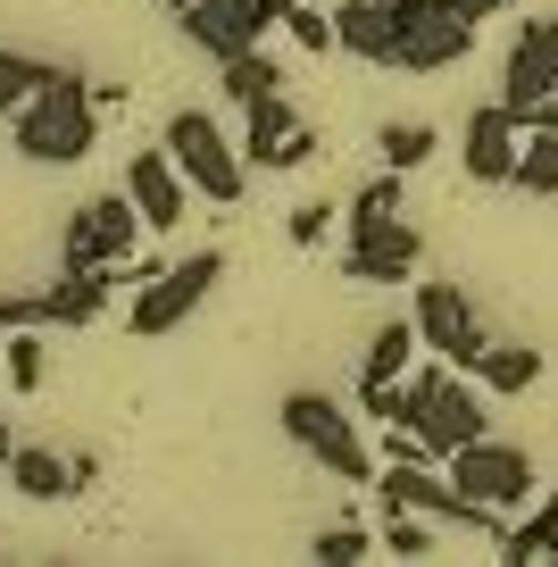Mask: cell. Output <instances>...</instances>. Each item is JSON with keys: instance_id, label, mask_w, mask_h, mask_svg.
<instances>
[{"instance_id": "18", "label": "cell", "mask_w": 558, "mask_h": 567, "mask_svg": "<svg viewBox=\"0 0 558 567\" xmlns=\"http://www.w3.org/2000/svg\"><path fill=\"white\" fill-rule=\"evenodd\" d=\"M9 484H18L25 501H68L75 493V467L59 460L51 443H18V451H9Z\"/></svg>"}, {"instance_id": "12", "label": "cell", "mask_w": 558, "mask_h": 567, "mask_svg": "<svg viewBox=\"0 0 558 567\" xmlns=\"http://www.w3.org/2000/svg\"><path fill=\"white\" fill-rule=\"evenodd\" d=\"M550 92H558V18H525L517 42H508V68H500V101L517 117H534Z\"/></svg>"}, {"instance_id": "28", "label": "cell", "mask_w": 558, "mask_h": 567, "mask_svg": "<svg viewBox=\"0 0 558 567\" xmlns=\"http://www.w3.org/2000/svg\"><path fill=\"white\" fill-rule=\"evenodd\" d=\"M350 217H401V167H384L375 184H359V200H350Z\"/></svg>"}, {"instance_id": "17", "label": "cell", "mask_w": 558, "mask_h": 567, "mask_svg": "<svg viewBox=\"0 0 558 567\" xmlns=\"http://www.w3.org/2000/svg\"><path fill=\"white\" fill-rule=\"evenodd\" d=\"M292 134H300L292 101H283V92H259V101H250V125H242V159L250 167H283V142Z\"/></svg>"}, {"instance_id": "32", "label": "cell", "mask_w": 558, "mask_h": 567, "mask_svg": "<svg viewBox=\"0 0 558 567\" xmlns=\"http://www.w3.org/2000/svg\"><path fill=\"white\" fill-rule=\"evenodd\" d=\"M541 559H550V567H558V517H550V543H541Z\"/></svg>"}, {"instance_id": "21", "label": "cell", "mask_w": 558, "mask_h": 567, "mask_svg": "<svg viewBox=\"0 0 558 567\" xmlns=\"http://www.w3.org/2000/svg\"><path fill=\"white\" fill-rule=\"evenodd\" d=\"M0 368H9V384L18 392H42V326H9V334H0Z\"/></svg>"}, {"instance_id": "7", "label": "cell", "mask_w": 558, "mask_h": 567, "mask_svg": "<svg viewBox=\"0 0 558 567\" xmlns=\"http://www.w3.org/2000/svg\"><path fill=\"white\" fill-rule=\"evenodd\" d=\"M475 51V25L458 18L451 0H401V42H392V68L401 75H442Z\"/></svg>"}, {"instance_id": "8", "label": "cell", "mask_w": 558, "mask_h": 567, "mask_svg": "<svg viewBox=\"0 0 558 567\" xmlns=\"http://www.w3.org/2000/svg\"><path fill=\"white\" fill-rule=\"evenodd\" d=\"M451 484L467 501H484V509H525V493H541V476H534V451H517V443H467V451H451Z\"/></svg>"}, {"instance_id": "11", "label": "cell", "mask_w": 558, "mask_h": 567, "mask_svg": "<svg viewBox=\"0 0 558 567\" xmlns=\"http://www.w3.org/2000/svg\"><path fill=\"white\" fill-rule=\"evenodd\" d=\"M517 151H525V117L508 101L467 109V125H458V167H467L475 184H517Z\"/></svg>"}, {"instance_id": "33", "label": "cell", "mask_w": 558, "mask_h": 567, "mask_svg": "<svg viewBox=\"0 0 558 567\" xmlns=\"http://www.w3.org/2000/svg\"><path fill=\"white\" fill-rule=\"evenodd\" d=\"M9 451H18V434H9V425H0V467H9Z\"/></svg>"}, {"instance_id": "10", "label": "cell", "mask_w": 558, "mask_h": 567, "mask_svg": "<svg viewBox=\"0 0 558 567\" xmlns=\"http://www.w3.org/2000/svg\"><path fill=\"white\" fill-rule=\"evenodd\" d=\"M417 259H425V243L409 217H350V250H342L350 284H409Z\"/></svg>"}, {"instance_id": "35", "label": "cell", "mask_w": 558, "mask_h": 567, "mask_svg": "<svg viewBox=\"0 0 558 567\" xmlns=\"http://www.w3.org/2000/svg\"><path fill=\"white\" fill-rule=\"evenodd\" d=\"M283 9H300V0H283Z\"/></svg>"}, {"instance_id": "23", "label": "cell", "mask_w": 558, "mask_h": 567, "mask_svg": "<svg viewBox=\"0 0 558 567\" xmlns=\"http://www.w3.org/2000/svg\"><path fill=\"white\" fill-rule=\"evenodd\" d=\"M517 184H525V193H558V134H550V125H525Z\"/></svg>"}, {"instance_id": "14", "label": "cell", "mask_w": 558, "mask_h": 567, "mask_svg": "<svg viewBox=\"0 0 558 567\" xmlns=\"http://www.w3.org/2000/svg\"><path fill=\"white\" fill-rule=\"evenodd\" d=\"M125 200L142 209V226H151V234H175V226H184V200H193V184H184V167L167 159V142L125 159Z\"/></svg>"}, {"instance_id": "30", "label": "cell", "mask_w": 558, "mask_h": 567, "mask_svg": "<svg viewBox=\"0 0 558 567\" xmlns=\"http://www.w3.org/2000/svg\"><path fill=\"white\" fill-rule=\"evenodd\" d=\"M309 159H317V125H300V134L283 142V167H309Z\"/></svg>"}, {"instance_id": "20", "label": "cell", "mask_w": 558, "mask_h": 567, "mask_svg": "<svg viewBox=\"0 0 558 567\" xmlns=\"http://www.w3.org/2000/svg\"><path fill=\"white\" fill-rule=\"evenodd\" d=\"M375 151H384V167H401V176H409V167H425L442 151V134H434V125H417V117H401V125L375 134Z\"/></svg>"}, {"instance_id": "1", "label": "cell", "mask_w": 558, "mask_h": 567, "mask_svg": "<svg viewBox=\"0 0 558 567\" xmlns=\"http://www.w3.org/2000/svg\"><path fill=\"white\" fill-rule=\"evenodd\" d=\"M101 142V84H84L75 68H51L34 84V101L18 109V159L34 167H75Z\"/></svg>"}, {"instance_id": "3", "label": "cell", "mask_w": 558, "mask_h": 567, "mask_svg": "<svg viewBox=\"0 0 558 567\" xmlns=\"http://www.w3.org/2000/svg\"><path fill=\"white\" fill-rule=\"evenodd\" d=\"M167 159L184 167V184H193L200 200H217V209H234L242 184H250L242 142H226V125H217L209 109H175L167 117Z\"/></svg>"}, {"instance_id": "24", "label": "cell", "mask_w": 558, "mask_h": 567, "mask_svg": "<svg viewBox=\"0 0 558 567\" xmlns=\"http://www.w3.org/2000/svg\"><path fill=\"white\" fill-rule=\"evenodd\" d=\"M384 550L392 559H425V550H434V517L425 509H384Z\"/></svg>"}, {"instance_id": "16", "label": "cell", "mask_w": 558, "mask_h": 567, "mask_svg": "<svg viewBox=\"0 0 558 567\" xmlns=\"http://www.w3.org/2000/svg\"><path fill=\"white\" fill-rule=\"evenodd\" d=\"M417 351H425L417 318H384V326H375V334H366V359H359V384H401V375L417 368Z\"/></svg>"}, {"instance_id": "27", "label": "cell", "mask_w": 558, "mask_h": 567, "mask_svg": "<svg viewBox=\"0 0 558 567\" xmlns=\"http://www.w3.org/2000/svg\"><path fill=\"white\" fill-rule=\"evenodd\" d=\"M283 25H292V42L309 59H326V51H342V34H333V18L317 9V0H300V9H283Z\"/></svg>"}, {"instance_id": "4", "label": "cell", "mask_w": 558, "mask_h": 567, "mask_svg": "<svg viewBox=\"0 0 558 567\" xmlns=\"http://www.w3.org/2000/svg\"><path fill=\"white\" fill-rule=\"evenodd\" d=\"M283 434H292V451H309L326 476H342V484H366L375 476V460H366V434L350 425V409L333 401V392H283Z\"/></svg>"}, {"instance_id": "19", "label": "cell", "mask_w": 558, "mask_h": 567, "mask_svg": "<svg viewBox=\"0 0 558 567\" xmlns=\"http://www.w3.org/2000/svg\"><path fill=\"white\" fill-rule=\"evenodd\" d=\"M467 375L484 392H534L541 384V351H534V342H484V359H475Z\"/></svg>"}, {"instance_id": "25", "label": "cell", "mask_w": 558, "mask_h": 567, "mask_svg": "<svg viewBox=\"0 0 558 567\" xmlns=\"http://www.w3.org/2000/svg\"><path fill=\"white\" fill-rule=\"evenodd\" d=\"M42 59H25V51H0V117H18L25 101H34V84H42Z\"/></svg>"}, {"instance_id": "9", "label": "cell", "mask_w": 558, "mask_h": 567, "mask_svg": "<svg viewBox=\"0 0 558 567\" xmlns=\"http://www.w3.org/2000/svg\"><path fill=\"white\" fill-rule=\"evenodd\" d=\"M184 34H193V51H209L217 68L242 51H259L267 25H283V0H200V9H184Z\"/></svg>"}, {"instance_id": "15", "label": "cell", "mask_w": 558, "mask_h": 567, "mask_svg": "<svg viewBox=\"0 0 558 567\" xmlns=\"http://www.w3.org/2000/svg\"><path fill=\"white\" fill-rule=\"evenodd\" d=\"M333 34H342L350 59L392 68V42H401V0H342V9H333Z\"/></svg>"}, {"instance_id": "31", "label": "cell", "mask_w": 558, "mask_h": 567, "mask_svg": "<svg viewBox=\"0 0 558 567\" xmlns=\"http://www.w3.org/2000/svg\"><path fill=\"white\" fill-rule=\"evenodd\" d=\"M525 125H550V134H558V92H550V101H541V109H534Z\"/></svg>"}, {"instance_id": "5", "label": "cell", "mask_w": 558, "mask_h": 567, "mask_svg": "<svg viewBox=\"0 0 558 567\" xmlns=\"http://www.w3.org/2000/svg\"><path fill=\"white\" fill-rule=\"evenodd\" d=\"M217 276H226V250H193V259L158 267V276L142 284L134 301H125V326H134L142 342L175 334V326H184V318H193V309H200V301L217 292Z\"/></svg>"}, {"instance_id": "6", "label": "cell", "mask_w": 558, "mask_h": 567, "mask_svg": "<svg viewBox=\"0 0 558 567\" xmlns=\"http://www.w3.org/2000/svg\"><path fill=\"white\" fill-rule=\"evenodd\" d=\"M134 234H151V226H142V209H134L125 193H101V200H84V209L68 217V234H59V276L125 267V259H134Z\"/></svg>"}, {"instance_id": "13", "label": "cell", "mask_w": 558, "mask_h": 567, "mask_svg": "<svg viewBox=\"0 0 558 567\" xmlns=\"http://www.w3.org/2000/svg\"><path fill=\"white\" fill-rule=\"evenodd\" d=\"M417 334L434 359H458V368H475L484 359V318H475V301L458 292V284H417Z\"/></svg>"}, {"instance_id": "26", "label": "cell", "mask_w": 558, "mask_h": 567, "mask_svg": "<svg viewBox=\"0 0 558 567\" xmlns=\"http://www.w3.org/2000/svg\"><path fill=\"white\" fill-rule=\"evenodd\" d=\"M384 550V534H366V526H326L317 534V559L326 567H359V559H375Z\"/></svg>"}, {"instance_id": "29", "label": "cell", "mask_w": 558, "mask_h": 567, "mask_svg": "<svg viewBox=\"0 0 558 567\" xmlns=\"http://www.w3.org/2000/svg\"><path fill=\"white\" fill-rule=\"evenodd\" d=\"M326 226H333V209H326V200H300V209L283 217V234H292L300 250H317V243H326Z\"/></svg>"}, {"instance_id": "22", "label": "cell", "mask_w": 558, "mask_h": 567, "mask_svg": "<svg viewBox=\"0 0 558 567\" xmlns=\"http://www.w3.org/2000/svg\"><path fill=\"white\" fill-rule=\"evenodd\" d=\"M217 75H226V92H234V101H259V92H283V68H276V59H267V42H259V51H242V59H226V68H217Z\"/></svg>"}, {"instance_id": "2", "label": "cell", "mask_w": 558, "mask_h": 567, "mask_svg": "<svg viewBox=\"0 0 558 567\" xmlns=\"http://www.w3.org/2000/svg\"><path fill=\"white\" fill-rule=\"evenodd\" d=\"M392 425H409L434 460H451V451H467V443H484L492 434V409H484V384H467V368H417L401 384V417Z\"/></svg>"}, {"instance_id": "34", "label": "cell", "mask_w": 558, "mask_h": 567, "mask_svg": "<svg viewBox=\"0 0 558 567\" xmlns=\"http://www.w3.org/2000/svg\"><path fill=\"white\" fill-rule=\"evenodd\" d=\"M167 9H175V18H184V9H200V0H167Z\"/></svg>"}]
</instances>
